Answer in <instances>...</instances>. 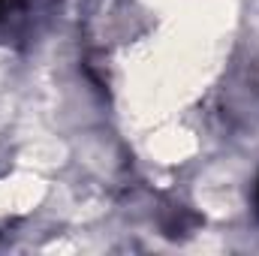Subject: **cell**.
Instances as JSON below:
<instances>
[{
  "mask_svg": "<svg viewBox=\"0 0 259 256\" xmlns=\"http://www.w3.org/2000/svg\"><path fill=\"white\" fill-rule=\"evenodd\" d=\"M256 205H259V187H256Z\"/></svg>",
  "mask_w": 259,
  "mask_h": 256,
  "instance_id": "1",
  "label": "cell"
}]
</instances>
